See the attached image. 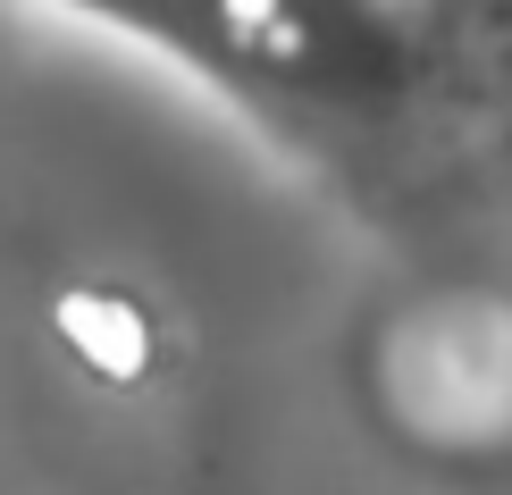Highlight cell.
I'll use <instances>...</instances> for the list:
<instances>
[{
    "label": "cell",
    "mask_w": 512,
    "mask_h": 495,
    "mask_svg": "<svg viewBox=\"0 0 512 495\" xmlns=\"http://www.w3.org/2000/svg\"><path fill=\"white\" fill-rule=\"evenodd\" d=\"M51 9L160 51L227 110L261 118L353 202L420 210L454 185L496 193L487 177L496 101L395 0H51Z\"/></svg>",
    "instance_id": "cell-1"
},
{
    "label": "cell",
    "mask_w": 512,
    "mask_h": 495,
    "mask_svg": "<svg viewBox=\"0 0 512 495\" xmlns=\"http://www.w3.org/2000/svg\"><path fill=\"white\" fill-rule=\"evenodd\" d=\"M487 177H496V202H512V93L496 101V135H487Z\"/></svg>",
    "instance_id": "cell-4"
},
{
    "label": "cell",
    "mask_w": 512,
    "mask_h": 495,
    "mask_svg": "<svg viewBox=\"0 0 512 495\" xmlns=\"http://www.w3.org/2000/svg\"><path fill=\"white\" fill-rule=\"evenodd\" d=\"M378 420L420 454H504L512 445V294L412 286L361 353Z\"/></svg>",
    "instance_id": "cell-2"
},
{
    "label": "cell",
    "mask_w": 512,
    "mask_h": 495,
    "mask_svg": "<svg viewBox=\"0 0 512 495\" xmlns=\"http://www.w3.org/2000/svg\"><path fill=\"white\" fill-rule=\"evenodd\" d=\"M403 17H420L445 51L471 68L487 101L512 93V0H395Z\"/></svg>",
    "instance_id": "cell-3"
},
{
    "label": "cell",
    "mask_w": 512,
    "mask_h": 495,
    "mask_svg": "<svg viewBox=\"0 0 512 495\" xmlns=\"http://www.w3.org/2000/svg\"><path fill=\"white\" fill-rule=\"evenodd\" d=\"M412 26H420V17H412Z\"/></svg>",
    "instance_id": "cell-5"
}]
</instances>
